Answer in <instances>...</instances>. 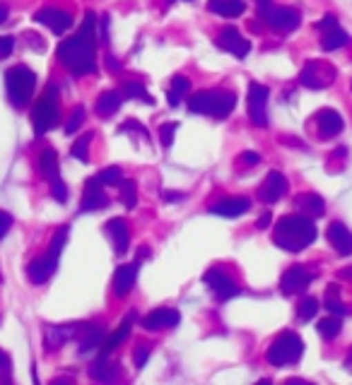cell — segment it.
I'll return each mask as SVG.
<instances>
[{
    "instance_id": "9",
    "label": "cell",
    "mask_w": 352,
    "mask_h": 385,
    "mask_svg": "<svg viewBox=\"0 0 352 385\" xmlns=\"http://www.w3.org/2000/svg\"><path fill=\"white\" fill-rule=\"evenodd\" d=\"M246 106H248V118H251V123L258 125V128H266L268 125V87L258 85V82H251V85H248Z\"/></svg>"
},
{
    "instance_id": "34",
    "label": "cell",
    "mask_w": 352,
    "mask_h": 385,
    "mask_svg": "<svg viewBox=\"0 0 352 385\" xmlns=\"http://www.w3.org/2000/svg\"><path fill=\"white\" fill-rule=\"evenodd\" d=\"M121 96H124V99H140V101H145V104H150V106L155 104V99L148 94V90H145L140 82H133V80L126 82V85L121 87Z\"/></svg>"
},
{
    "instance_id": "47",
    "label": "cell",
    "mask_w": 352,
    "mask_h": 385,
    "mask_svg": "<svg viewBox=\"0 0 352 385\" xmlns=\"http://www.w3.org/2000/svg\"><path fill=\"white\" fill-rule=\"evenodd\" d=\"M128 130H135V133H140L143 138H148V128H145V125H140L138 121H128V123H124L119 128V133H128Z\"/></svg>"
},
{
    "instance_id": "22",
    "label": "cell",
    "mask_w": 352,
    "mask_h": 385,
    "mask_svg": "<svg viewBox=\"0 0 352 385\" xmlns=\"http://www.w3.org/2000/svg\"><path fill=\"white\" fill-rule=\"evenodd\" d=\"M135 280H138V262H126V265H119L114 272V294L116 296H126L130 289H133Z\"/></svg>"
},
{
    "instance_id": "19",
    "label": "cell",
    "mask_w": 352,
    "mask_h": 385,
    "mask_svg": "<svg viewBox=\"0 0 352 385\" xmlns=\"http://www.w3.org/2000/svg\"><path fill=\"white\" fill-rule=\"evenodd\" d=\"M106 233H109L111 243H114V251L116 256H124L128 251V243H130V227L126 219L114 217L106 222Z\"/></svg>"
},
{
    "instance_id": "11",
    "label": "cell",
    "mask_w": 352,
    "mask_h": 385,
    "mask_svg": "<svg viewBox=\"0 0 352 385\" xmlns=\"http://www.w3.org/2000/svg\"><path fill=\"white\" fill-rule=\"evenodd\" d=\"M203 282L210 287V291H213L219 301H229V299H234V296L242 294V289L234 284L232 277H229L227 272L219 270V267H210V270L203 275Z\"/></svg>"
},
{
    "instance_id": "55",
    "label": "cell",
    "mask_w": 352,
    "mask_h": 385,
    "mask_svg": "<svg viewBox=\"0 0 352 385\" xmlns=\"http://www.w3.org/2000/svg\"><path fill=\"white\" fill-rule=\"evenodd\" d=\"M106 63H109V67H111V70H119V63H116V58H106Z\"/></svg>"
},
{
    "instance_id": "40",
    "label": "cell",
    "mask_w": 352,
    "mask_h": 385,
    "mask_svg": "<svg viewBox=\"0 0 352 385\" xmlns=\"http://www.w3.org/2000/svg\"><path fill=\"white\" fill-rule=\"evenodd\" d=\"M121 178H124V171H121L119 167H106L97 174V181H99L101 186H119Z\"/></svg>"
},
{
    "instance_id": "57",
    "label": "cell",
    "mask_w": 352,
    "mask_h": 385,
    "mask_svg": "<svg viewBox=\"0 0 352 385\" xmlns=\"http://www.w3.org/2000/svg\"><path fill=\"white\" fill-rule=\"evenodd\" d=\"M258 5H266V3H271V0H256Z\"/></svg>"
},
{
    "instance_id": "39",
    "label": "cell",
    "mask_w": 352,
    "mask_h": 385,
    "mask_svg": "<svg viewBox=\"0 0 352 385\" xmlns=\"http://www.w3.org/2000/svg\"><path fill=\"white\" fill-rule=\"evenodd\" d=\"M319 299H311V296H306V299L300 301V306H297V318L300 320H311L316 318V313H319Z\"/></svg>"
},
{
    "instance_id": "56",
    "label": "cell",
    "mask_w": 352,
    "mask_h": 385,
    "mask_svg": "<svg viewBox=\"0 0 352 385\" xmlns=\"http://www.w3.org/2000/svg\"><path fill=\"white\" fill-rule=\"evenodd\" d=\"M343 277H345V280H352V267H345V270H343Z\"/></svg>"
},
{
    "instance_id": "52",
    "label": "cell",
    "mask_w": 352,
    "mask_h": 385,
    "mask_svg": "<svg viewBox=\"0 0 352 385\" xmlns=\"http://www.w3.org/2000/svg\"><path fill=\"white\" fill-rule=\"evenodd\" d=\"M343 366H345V371H350V373H352V347H350L348 357H345V364H343Z\"/></svg>"
},
{
    "instance_id": "58",
    "label": "cell",
    "mask_w": 352,
    "mask_h": 385,
    "mask_svg": "<svg viewBox=\"0 0 352 385\" xmlns=\"http://www.w3.org/2000/svg\"><path fill=\"white\" fill-rule=\"evenodd\" d=\"M0 282H3V275H0Z\"/></svg>"
},
{
    "instance_id": "21",
    "label": "cell",
    "mask_w": 352,
    "mask_h": 385,
    "mask_svg": "<svg viewBox=\"0 0 352 385\" xmlns=\"http://www.w3.org/2000/svg\"><path fill=\"white\" fill-rule=\"evenodd\" d=\"M326 236H329L331 246L335 248V253H340V256H352V231L343 222H331Z\"/></svg>"
},
{
    "instance_id": "24",
    "label": "cell",
    "mask_w": 352,
    "mask_h": 385,
    "mask_svg": "<svg viewBox=\"0 0 352 385\" xmlns=\"http://www.w3.org/2000/svg\"><path fill=\"white\" fill-rule=\"evenodd\" d=\"M295 209L300 214H306V217H324V212H326V202H324V198L321 195H316V193H300L295 198Z\"/></svg>"
},
{
    "instance_id": "16",
    "label": "cell",
    "mask_w": 352,
    "mask_h": 385,
    "mask_svg": "<svg viewBox=\"0 0 352 385\" xmlns=\"http://www.w3.org/2000/svg\"><path fill=\"white\" fill-rule=\"evenodd\" d=\"M179 323H181V315H179V311H174V309H155L143 318V328L153 330V333L155 330L176 328Z\"/></svg>"
},
{
    "instance_id": "4",
    "label": "cell",
    "mask_w": 352,
    "mask_h": 385,
    "mask_svg": "<svg viewBox=\"0 0 352 385\" xmlns=\"http://www.w3.org/2000/svg\"><path fill=\"white\" fill-rule=\"evenodd\" d=\"M58 118H61V106H58V90L56 85H48L43 94L37 99L32 109V125L37 138L46 135L51 128H56Z\"/></svg>"
},
{
    "instance_id": "14",
    "label": "cell",
    "mask_w": 352,
    "mask_h": 385,
    "mask_svg": "<svg viewBox=\"0 0 352 385\" xmlns=\"http://www.w3.org/2000/svg\"><path fill=\"white\" fill-rule=\"evenodd\" d=\"M215 43H217V48H222V51L232 53V56H237V58H246L248 51H251V43H248L246 39L239 34V29H234V27L222 29Z\"/></svg>"
},
{
    "instance_id": "31",
    "label": "cell",
    "mask_w": 352,
    "mask_h": 385,
    "mask_svg": "<svg viewBox=\"0 0 352 385\" xmlns=\"http://www.w3.org/2000/svg\"><path fill=\"white\" fill-rule=\"evenodd\" d=\"M101 342H104V330H101L99 325H90V328H82L80 354L92 352V349H99Z\"/></svg>"
},
{
    "instance_id": "59",
    "label": "cell",
    "mask_w": 352,
    "mask_h": 385,
    "mask_svg": "<svg viewBox=\"0 0 352 385\" xmlns=\"http://www.w3.org/2000/svg\"><path fill=\"white\" fill-rule=\"evenodd\" d=\"M169 3H174V0H169Z\"/></svg>"
},
{
    "instance_id": "2",
    "label": "cell",
    "mask_w": 352,
    "mask_h": 385,
    "mask_svg": "<svg viewBox=\"0 0 352 385\" xmlns=\"http://www.w3.org/2000/svg\"><path fill=\"white\" fill-rule=\"evenodd\" d=\"M314 241H316V224L306 214H285L275 224V231H273V243L290 253L304 251Z\"/></svg>"
},
{
    "instance_id": "53",
    "label": "cell",
    "mask_w": 352,
    "mask_h": 385,
    "mask_svg": "<svg viewBox=\"0 0 352 385\" xmlns=\"http://www.w3.org/2000/svg\"><path fill=\"white\" fill-rule=\"evenodd\" d=\"M150 256V248H143V246H140L138 248V260H143V258H148Z\"/></svg>"
},
{
    "instance_id": "13",
    "label": "cell",
    "mask_w": 352,
    "mask_h": 385,
    "mask_svg": "<svg viewBox=\"0 0 352 385\" xmlns=\"http://www.w3.org/2000/svg\"><path fill=\"white\" fill-rule=\"evenodd\" d=\"M34 22L48 27L53 34H66L72 27V17L66 10H58V8H41L39 12H34Z\"/></svg>"
},
{
    "instance_id": "29",
    "label": "cell",
    "mask_w": 352,
    "mask_h": 385,
    "mask_svg": "<svg viewBox=\"0 0 352 385\" xmlns=\"http://www.w3.org/2000/svg\"><path fill=\"white\" fill-rule=\"evenodd\" d=\"M208 10L219 17H239L246 10L244 0H208Z\"/></svg>"
},
{
    "instance_id": "27",
    "label": "cell",
    "mask_w": 352,
    "mask_h": 385,
    "mask_svg": "<svg viewBox=\"0 0 352 385\" xmlns=\"http://www.w3.org/2000/svg\"><path fill=\"white\" fill-rule=\"evenodd\" d=\"M90 376L99 383H111L119 378V366H116L114 362H109L106 354H101V359H97V362L90 366Z\"/></svg>"
},
{
    "instance_id": "48",
    "label": "cell",
    "mask_w": 352,
    "mask_h": 385,
    "mask_svg": "<svg viewBox=\"0 0 352 385\" xmlns=\"http://www.w3.org/2000/svg\"><path fill=\"white\" fill-rule=\"evenodd\" d=\"M14 48V39L12 37H0V58H8Z\"/></svg>"
},
{
    "instance_id": "46",
    "label": "cell",
    "mask_w": 352,
    "mask_h": 385,
    "mask_svg": "<svg viewBox=\"0 0 352 385\" xmlns=\"http://www.w3.org/2000/svg\"><path fill=\"white\" fill-rule=\"evenodd\" d=\"M10 227H12V214L5 212V209H0V241H3L5 233L10 231Z\"/></svg>"
},
{
    "instance_id": "49",
    "label": "cell",
    "mask_w": 352,
    "mask_h": 385,
    "mask_svg": "<svg viewBox=\"0 0 352 385\" xmlns=\"http://www.w3.org/2000/svg\"><path fill=\"white\" fill-rule=\"evenodd\" d=\"M242 162L246 164V167H256V164H261V154L258 152H244Z\"/></svg>"
},
{
    "instance_id": "20",
    "label": "cell",
    "mask_w": 352,
    "mask_h": 385,
    "mask_svg": "<svg viewBox=\"0 0 352 385\" xmlns=\"http://www.w3.org/2000/svg\"><path fill=\"white\" fill-rule=\"evenodd\" d=\"M316 125H319L321 138L331 140V138H335V135H340L345 123H343V116L335 109H321L319 114H316Z\"/></svg>"
},
{
    "instance_id": "26",
    "label": "cell",
    "mask_w": 352,
    "mask_h": 385,
    "mask_svg": "<svg viewBox=\"0 0 352 385\" xmlns=\"http://www.w3.org/2000/svg\"><path fill=\"white\" fill-rule=\"evenodd\" d=\"M133 320H135V313H128V318L121 320L119 328H116L114 333H111L109 337H106L104 342H101V354H106V357H109V354L114 352V349L119 347L121 342H126V340H128V335H130V325H133Z\"/></svg>"
},
{
    "instance_id": "41",
    "label": "cell",
    "mask_w": 352,
    "mask_h": 385,
    "mask_svg": "<svg viewBox=\"0 0 352 385\" xmlns=\"http://www.w3.org/2000/svg\"><path fill=\"white\" fill-rule=\"evenodd\" d=\"M85 106H75V109L70 111V116H68V123H66V135H72L77 133V128H80L82 123H85Z\"/></svg>"
},
{
    "instance_id": "51",
    "label": "cell",
    "mask_w": 352,
    "mask_h": 385,
    "mask_svg": "<svg viewBox=\"0 0 352 385\" xmlns=\"http://www.w3.org/2000/svg\"><path fill=\"white\" fill-rule=\"evenodd\" d=\"M268 224H271V212L261 214V219H258V222H256V229H266Z\"/></svg>"
},
{
    "instance_id": "15",
    "label": "cell",
    "mask_w": 352,
    "mask_h": 385,
    "mask_svg": "<svg viewBox=\"0 0 352 385\" xmlns=\"http://www.w3.org/2000/svg\"><path fill=\"white\" fill-rule=\"evenodd\" d=\"M287 195V178L282 176L280 171H271L263 181L261 191H258V198L266 205H275L277 200H282Z\"/></svg>"
},
{
    "instance_id": "38",
    "label": "cell",
    "mask_w": 352,
    "mask_h": 385,
    "mask_svg": "<svg viewBox=\"0 0 352 385\" xmlns=\"http://www.w3.org/2000/svg\"><path fill=\"white\" fill-rule=\"evenodd\" d=\"M68 231H70V229L68 227H58L56 229V233H53V238H51V246H48V256L51 258H61V253H63V246H66V241H68Z\"/></svg>"
},
{
    "instance_id": "32",
    "label": "cell",
    "mask_w": 352,
    "mask_h": 385,
    "mask_svg": "<svg viewBox=\"0 0 352 385\" xmlns=\"http://www.w3.org/2000/svg\"><path fill=\"white\" fill-rule=\"evenodd\" d=\"M190 90V80L184 75H176L172 77V87H169V106H179L181 104V96H186Z\"/></svg>"
},
{
    "instance_id": "5",
    "label": "cell",
    "mask_w": 352,
    "mask_h": 385,
    "mask_svg": "<svg viewBox=\"0 0 352 385\" xmlns=\"http://www.w3.org/2000/svg\"><path fill=\"white\" fill-rule=\"evenodd\" d=\"M34 87H37V75L29 70L27 65H14L5 72V90H8V99L12 106L24 109L29 99L34 96Z\"/></svg>"
},
{
    "instance_id": "54",
    "label": "cell",
    "mask_w": 352,
    "mask_h": 385,
    "mask_svg": "<svg viewBox=\"0 0 352 385\" xmlns=\"http://www.w3.org/2000/svg\"><path fill=\"white\" fill-rule=\"evenodd\" d=\"M5 19H8V8H5V5H0V24H3Z\"/></svg>"
},
{
    "instance_id": "30",
    "label": "cell",
    "mask_w": 352,
    "mask_h": 385,
    "mask_svg": "<svg viewBox=\"0 0 352 385\" xmlns=\"http://www.w3.org/2000/svg\"><path fill=\"white\" fill-rule=\"evenodd\" d=\"M121 101H124V96H121V92H114V90L101 92L99 99H97V114L104 116V118H106V116H114L116 111H119Z\"/></svg>"
},
{
    "instance_id": "25",
    "label": "cell",
    "mask_w": 352,
    "mask_h": 385,
    "mask_svg": "<svg viewBox=\"0 0 352 385\" xmlns=\"http://www.w3.org/2000/svg\"><path fill=\"white\" fill-rule=\"evenodd\" d=\"M80 333H82V325H58V328H46L43 344H46L48 349H58L63 342H68V340H72Z\"/></svg>"
},
{
    "instance_id": "37",
    "label": "cell",
    "mask_w": 352,
    "mask_h": 385,
    "mask_svg": "<svg viewBox=\"0 0 352 385\" xmlns=\"http://www.w3.org/2000/svg\"><path fill=\"white\" fill-rule=\"evenodd\" d=\"M92 138H95V133H85L82 138H77L75 143H72L70 147V154L75 159H80V162H90V145H92Z\"/></svg>"
},
{
    "instance_id": "17",
    "label": "cell",
    "mask_w": 352,
    "mask_h": 385,
    "mask_svg": "<svg viewBox=\"0 0 352 385\" xmlns=\"http://www.w3.org/2000/svg\"><path fill=\"white\" fill-rule=\"evenodd\" d=\"M109 205V198H106L104 188L101 183L95 178L85 183V195H82V202H80V212H95V209H104Z\"/></svg>"
},
{
    "instance_id": "23",
    "label": "cell",
    "mask_w": 352,
    "mask_h": 385,
    "mask_svg": "<svg viewBox=\"0 0 352 385\" xmlns=\"http://www.w3.org/2000/svg\"><path fill=\"white\" fill-rule=\"evenodd\" d=\"M248 207H251V202H248L246 198H224V200H219V202H215L213 207H210V214H215V217L234 219V217H239V214L248 212Z\"/></svg>"
},
{
    "instance_id": "36",
    "label": "cell",
    "mask_w": 352,
    "mask_h": 385,
    "mask_svg": "<svg viewBox=\"0 0 352 385\" xmlns=\"http://www.w3.org/2000/svg\"><path fill=\"white\" fill-rule=\"evenodd\" d=\"M121 202L128 209H133L138 205V186H135L133 178H121Z\"/></svg>"
},
{
    "instance_id": "12",
    "label": "cell",
    "mask_w": 352,
    "mask_h": 385,
    "mask_svg": "<svg viewBox=\"0 0 352 385\" xmlns=\"http://www.w3.org/2000/svg\"><path fill=\"white\" fill-rule=\"evenodd\" d=\"M314 272H309L304 265H292L287 267L285 272H282V280H280V289L285 291L287 296L292 294H300V291H304L306 287L314 282Z\"/></svg>"
},
{
    "instance_id": "42",
    "label": "cell",
    "mask_w": 352,
    "mask_h": 385,
    "mask_svg": "<svg viewBox=\"0 0 352 385\" xmlns=\"http://www.w3.org/2000/svg\"><path fill=\"white\" fill-rule=\"evenodd\" d=\"M176 130H179V123H176V121L159 125V143H162V147H172Z\"/></svg>"
},
{
    "instance_id": "33",
    "label": "cell",
    "mask_w": 352,
    "mask_h": 385,
    "mask_svg": "<svg viewBox=\"0 0 352 385\" xmlns=\"http://www.w3.org/2000/svg\"><path fill=\"white\" fill-rule=\"evenodd\" d=\"M316 330H319V335L324 340H335L340 335V330H343V323H340L338 315L331 313L329 318H321L319 325H316Z\"/></svg>"
},
{
    "instance_id": "28",
    "label": "cell",
    "mask_w": 352,
    "mask_h": 385,
    "mask_svg": "<svg viewBox=\"0 0 352 385\" xmlns=\"http://www.w3.org/2000/svg\"><path fill=\"white\" fill-rule=\"evenodd\" d=\"M39 171H41V176L46 178L48 183L56 181V178H61V169H58V154H56V149H51V147L41 149V154H39Z\"/></svg>"
},
{
    "instance_id": "1",
    "label": "cell",
    "mask_w": 352,
    "mask_h": 385,
    "mask_svg": "<svg viewBox=\"0 0 352 385\" xmlns=\"http://www.w3.org/2000/svg\"><path fill=\"white\" fill-rule=\"evenodd\" d=\"M95 29L97 17L95 12H87L82 19V27L75 37L66 39L58 46V61L63 67L72 72V75H90L97 70V56H95Z\"/></svg>"
},
{
    "instance_id": "6",
    "label": "cell",
    "mask_w": 352,
    "mask_h": 385,
    "mask_svg": "<svg viewBox=\"0 0 352 385\" xmlns=\"http://www.w3.org/2000/svg\"><path fill=\"white\" fill-rule=\"evenodd\" d=\"M304 352V342L297 333H282L271 342L266 352V359L271 366H287V364H297Z\"/></svg>"
},
{
    "instance_id": "43",
    "label": "cell",
    "mask_w": 352,
    "mask_h": 385,
    "mask_svg": "<svg viewBox=\"0 0 352 385\" xmlns=\"http://www.w3.org/2000/svg\"><path fill=\"white\" fill-rule=\"evenodd\" d=\"M148 359H150V344H138V347H135V352H133L135 368H143L145 364H148Z\"/></svg>"
},
{
    "instance_id": "8",
    "label": "cell",
    "mask_w": 352,
    "mask_h": 385,
    "mask_svg": "<svg viewBox=\"0 0 352 385\" xmlns=\"http://www.w3.org/2000/svg\"><path fill=\"white\" fill-rule=\"evenodd\" d=\"M335 80V67L326 61H309L300 72V82L309 90H326Z\"/></svg>"
},
{
    "instance_id": "7",
    "label": "cell",
    "mask_w": 352,
    "mask_h": 385,
    "mask_svg": "<svg viewBox=\"0 0 352 385\" xmlns=\"http://www.w3.org/2000/svg\"><path fill=\"white\" fill-rule=\"evenodd\" d=\"M258 12H261L263 22H266L268 27L282 34L295 32L302 22V14L297 12L295 8H285V5H271V3L258 5Z\"/></svg>"
},
{
    "instance_id": "18",
    "label": "cell",
    "mask_w": 352,
    "mask_h": 385,
    "mask_svg": "<svg viewBox=\"0 0 352 385\" xmlns=\"http://www.w3.org/2000/svg\"><path fill=\"white\" fill-rule=\"evenodd\" d=\"M56 267H58V260L48 256V253L46 256H41V258H34V260L27 265L29 282H32V284H43V282H48L53 277Z\"/></svg>"
},
{
    "instance_id": "50",
    "label": "cell",
    "mask_w": 352,
    "mask_h": 385,
    "mask_svg": "<svg viewBox=\"0 0 352 385\" xmlns=\"http://www.w3.org/2000/svg\"><path fill=\"white\" fill-rule=\"evenodd\" d=\"M162 198L167 200V202H179V200H184V193H176V191H164Z\"/></svg>"
},
{
    "instance_id": "10",
    "label": "cell",
    "mask_w": 352,
    "mask_h": 385,
    "mask_svg": "<svg viewBox=\"0 0 352 385\" xmlns=\"http://www.w3.org/2000/svg\"><path fill=\"white\" fill-rule=\"evenodd\" d=\"M316 29L321 32V48H324V51H338V48H343L345 43L350 41L348 32L340 27L333 14H326V17L316 24Z\"/></svg>"
},
{
    "instance_id": "45",
    "label": "cell",
    "mask_w": 352,
    "mask_h": 385,
    "mask_svg": "<svg viewBox=\"0 0 352 385\" xmlns=\"http://www.w3.org/2000/svg\"><path fill=\"white\" fill-rule=\"evenodd\" d=\"M10 368H12L10 354L5 352V349H0V381H5V383L10 381Z\"/></svg>"
},
{
    "instance_id": "35",
    "label": "cell",
    "mask_w": 352,
    "mask_h": 385,
    "mask_svg": "<svg viewBox=\"0 0 352 385\" xmlns=\"http://www.w3.org/2000/svg\"><path fill=\"white\" fill-rule=\"evenodd\" d=\"M326 309H329L333 315L348 313V306L340 301V287L338 284H329V289H326Z\"/></svg>"
},
{
    "instance_id": "3",
    "label": "cell",
    "mask_w": 352,
    "mask_h": 385,
    "mask_svg": "<svg viewBox=\"0 0 352 385\" xmlns=\"http://www.w3.org/2000/svg\"><path fill=\"white\" fill-rule=\"evenodd\" d=\"M234 106H237V94L229 90H203L188 99L190 114L215 116V118H227Z\"/></svg>"
},
{
    "instance_id": "44",
    "label": "cell",
    "mask_w": 352,
    "mask_h": 385,
    "mask_svg": "<svg viewBox=\"0 0 352 385\" xmlns=\"http://www.w3.org/2000/svg\"><path fill=\"white\" fill-rule=\"evenodd\" d=\"M51 195L58 200V202H68V188L66 183L61 181V178H56V181H51Z\"/></svg>"
}]
</instances>
